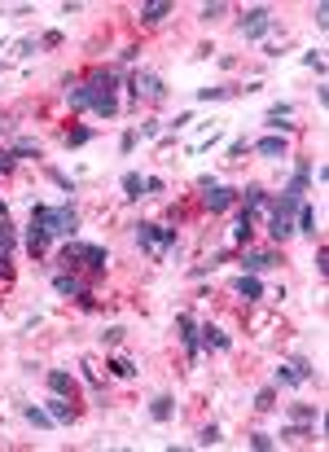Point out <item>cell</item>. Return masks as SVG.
<instances>
[{
    "label": "cell",
    "instance_id": "9",
    "mask_svg": "<svg viewBox=\"0 0 329 452\" xmlns=\"http://www.w3.org/2000/svg\"><path fill=\"white\" fill-rule=\"evenodd\" d=\"M233 203H237V189H228V185H206V189H202V207H206L211 215H224Z\"/></svg>",
    "mask_w": 329,
    "mask_h": 452
},
{
    "label": "cell",
    "instance_id": "30",
    "mask_svg": "<svg viewBox=\"0 0 329 452\" xmlns=\"http://www.w3.org/2000/svg\"><path fill=\"white\" fill-rule=\"evenodd\" d=\"M13 167H18V158H13V149L0 145V176H13Z\"/></svg>",
    "mask_w": 329,
    "mask_h": 452
},
{
    "label": "cell",
    "instance_id": "39",
    "mask_svg": "<svg viewBox=\"0 0 329 452\" xmlns=\"http://www.w3.org/2000/svg\"><path fill=\"white\" fill-rule=\"evenodd\" d=\"M316 273H321V277H325V273H329V250H325V246H321V250H316Z\"/></svg>",
    "mask_w": 329,
    "mask_h": 452
},
{
    "label": "cell",
    "instance_id": "10",
    "mask_svg": "<svg viewBox=\"0 0 329 452\" xmlns=\"http://www.w3.org/2000/svg\"><path fill=\"white\" fill-rule=\"evenodd\" d=\"M176 329H180V343H185V356L197 360V351H202V343H197V321L180 312V316H176Z\"/></svg>",
    "mask_w": 329,
    "mask_h": 452
},
{
    "label": "cell",
    "instance_id": "17",
    "mask_svg": "<svg viewBox=\"0 0 329 452\" xmlns=\"http://www.w3.org/2000/svg\"><path fill=\"white\" fill-rule=\"evenodd\" d=\"M48 417H53V422H75V399H66V395H53L48 399Z\"/></svg>",
    "mask_w": 329,
    "mask_h": 452
},
{
    "label": "cell",
    "instance_id": "25",
    "mask_svg": "<svg viewBox=\"0 0 329 452\" xmlns=\"http://www.w3.org/2000/svg\"><path fill=\"white\" fill-rule=\"evenodd\" d=\"M290 114H294V106H290V102L272 106V110H268V128H272V132H286V128H281V119H290Z\"/></svg>",
    "mask_w": 329,
    "mask_h": 452
},
{
    "label": "cell",
    "instance_id": "37",
    "mask_svg": "<svg viewBox=\"0 0 329 452\" xmlns=\"http://www.w3.org/2000/svg\"><path fill=\"white\" fill-rule=\"evenodd\" d=\"M246 149H251V141H246V137H237L233 145H228V158H237V154H246Z\"/></svg>",
    "mask_w": 329,
    "mask_h": 452
},
{
    "label": "cell",
    "instance_id": "38",
    "mask_svg": "<svg viewBox=\"0 0 329 452\" xmlns=\"http://www.w3.org/2000/svg\"><path fill=\"white\" fill-rule=\"evenodd\" d=\"M224 9H228V5H220V0H216V5H202V18L211 22V18H220V13H224Z\"/></svg>",
    "mask_w": 329,
    "mask_h": 452
},
{
    "label": "cell",
    "instance_id": "27",
    "mask_svg": "<svg viewBox=\"0 0 329 452\" xmlns=\"http://www.w3.org/2000/svg\"><path fill=\"white\" fill-rule=\"evenodd\" d=\"M150 413H154V422H167V417H172V395H154L150 399Z\"/></svg>",
    "mask_w": 329,
    "mask_h": 452
},
{
    "label": "cell",
    "instance_id": "3",
    "mask_svg": "<svg viewBox=\"0 0 329 452\" xmlns=\"http://www.w3.org/2000/svg\"><path fill=\"white\" fill-rule=\"evenodd\" d=\"M53 246V224H48V207L36 203L31 207V224H27V250L31 255H44V250Z\"/></svg>",
    "mask_w": 329,
    "mask_h": 452
},
{
    "label": "cell",
    "instance_id": "41",
    "mask_svg": "<svg viewBox=\"0 0 329 452\" xmlns=\"http://www.w3.org/2000/svg\"><path fill=\"white\" fill-rule=\"evenodd\" d=\"M251 444H255L259 452H268V448H272V434H251Z\"/></svg>",
    "mask_w": 329,
    "mask_h": 452
},
{
    "label": "cell",
    "instance_id": "15",
    "mask_svg": "<svg viewBox=\"0 0 329 452\" xmlns=\"http://www.w3.org/2000/svg\"><path fill=\"white\" fill-rule=\"evenodd\" d=\"M233 290L246 299V303H255V299H263V281H259V277H251V273H241V277L233 281Z\"/></svg>",
    "mask_w": 329,
    "mask_h": 452
},
{
    "label": "cell",
    "instance_id": "5",
    "mask_svg": "<svg viewBox=\"0 0 329 452\" xmlns=\"http://www.w3.org/2000/svg\"><path fill=\"white\" fill-rule=\"evenodd\" d=\"M127 88H132V97H145V102H162V97H167V88H162V79L158 75H150V71H141V75H132L127 79Z\"/></svg>",
    "mask_w": 329,
    "mask_h": 452
},
{
    "label": "cell",
    "instance_id": "36",
    "mask_svg": "<svg viewBox=\"0 0 329 452\" xmlns=\"http://www.w3.org/2000/svg\"><path fill=\"white\" fill-rule=\"evenodd\" d=\"M224 88H197V102H220Z\"/></svg>",
    "mask_w": 329,
    "mask_h": 452
},
{
    "label": "cell",
    "instance_id": "16",
    "mask_svg": "<svg viewBox=\"0 0 329 452\" xmlns=\"http://www.w3.org/2000/svg\"><path fill=\"white\" fill-rule=\"evenodd\" d=\"M48 391H53V395H66V399H75V378L71 374H66V369H53V374H48Z\"/></svg>",
    "mask_w": 329,
    "mask_h": 452
},
{
    "label": "cell",
    "instance_id": "31",
    "mask_svg": "<svg viewBox=\"0 0 329 452\" xmlns=\"http://www.w3.org/2000/svg\"><path fill=\"white\" fill-rule=\"evenodd\" d=\"M272 399H276V391H272V387H263V391L255 395V409H263V413H268V409H276Z\"/></svg>",
    "mask_w": 329,
    "mask_h": 452
},
{
    "label": "cell",
    "instance_id": "40",
    "mask_svg": "<svg viewBox=\"0 0 329 452\" xmlns=\"http://www.w3.org/2000/svg\"><path fill=\"white\" fill-rule=\"evenodd\" d=\"M136 137H145V141L158 137V123H154V119H150V123H141V128H136Z\"/></svg>",
    "mask_w": 329,
    "mask_h": 452
},
{
    "label": "cell",
    "instance_id": "26",
    "mask_svg": "<svg viewBox=\"0 0 329 452\" xmlns=\"http://www.w3.org/2000/svg\"><path fill=\"white\" fill-rule=\"evenodd\" d=\"M106 369H110V374H114V378H136V364H132V360H127V356H114V360H110V364H106Z\"/></svg>",
    "mask_w": 329,
    "mask_h": 452
},
{
    "label": "cell",
    "instance_id": "28",
    "mask_svg": "<svg viewBox=\"0 0 329 452\" xmlns=\"http://www.w3.org/2000/svg\"><path fill=\"white\" fill-rule=\"evenodd\" d=\"M27 422H31V426H40V430H44V426H57L53 417H48V409H36V404L27 409Z\"/></svg>",
    "mask_w": 329,
    "mask_h": 452
},
{
    "label": "cell",
    "instance_id": "12",
    "mask_svg": "<svg viewBox=\"0 0 329 452\" xmlns=\"http://www.w3.org/2000/svg\"><path fill=\"white\" fill-rule=\"evenodd\" d=\"M197 343H202V347H216V351H228V347H233V338H228L220 325H197Z\"/></svg>",
    "mask_w": 329,
    "mask_h": 452
},
{
    "label": "cell",
    "instance_id": "19",
    "mask_svg": "<svg viewBox=\"0 0 329 452\" xmlns=\"http://www.w3.org/2000/svg\"><path fill=\"white\" fill-rule=\"evenodd\" d=\"M251 149H255V154H263V158H286V137H263Z\"/></svg>",
    "mask_w": 329,
    "mask_h": 452
},
{
    "label": "cell",
    "instance_id": "21",
    "mask_svg": "<svg viewBox=\"0 0 329 452\" xmlns=\"http://www.w3.org/2000/svg\"><path fill=\"white\" fill-rule=\"evenodd\" d=\"M167 13H172L167 0H154V5H141V22H145V27H154V22L167 18Z\"/></svg>",
    "mask_w": 329,
    "mask_h": 452
},
{
    "label": "cell",
    "instance_id": "13",
    "mask_svg": "<svg viewBox=\"0 0 329 452\" xmlns=\"http://www.w3.org/2000/svg\"><path fill=\"white\" fill-rule=\"evenodd\" d=\"M66 106H71V110H92L88 83H79V79H66Z\"/></svg>",
    "mask_w": 329,
    "mask_h": 452
},
{
    "label": "cell",
    "instance_id": "11",
    "mask_svg": "<svg viewBox=\"0 0 329 452\" xmlns=\"http://www.w3.org/2000/svg\"><path fill=\"white\" fill-rule=\"evenodd\" d=\"M272 263H276V255H272V250H246V259H241V273L259 277V273H268Z\"/></svg>",
    "mask_w": 329,
    "mask_h": 452
},
{
    "label": "cell",
    "instance_id": "1",
    "mask_svg": "<svg viewBox=\"0 0 329 452\" xmlns=\"http://www.w3.org/2000/svg\"><path fill=\"white\" fill-rule=\"evenodd\" d=\"M84 83H88V97H92V114L114 119V114H119V97H114V88H119V71H114V66H97Z\"/></svg>",
    "mask_w": 329,
    "mask_h": 452
},
{
    "label": "cell",
    "instance_id": "14",
    "mask_svg": "<svg viewBox=\"0 0 329 452\" xmlns=\"http://www.w3.org/2000/svg\"><path fill=\"white\" fill-rule=\"evenodd\" d=\"M237 198H241V211H246V215H255V211H263V207H268V193H263L259 185H246Z\"/></svg>",
    "mask_w": 329,
    "mask_h": 452
},
{
    "label": "cell",
    "instance_id": "24",
    "mask_svg": "<svg viewBox=\"0 0 329 452\" xmlns=\"http://www.w3.org/2000/svg\"><path fill=\"white\" fill-rule=\"evenodd\" d=\"M123 198H132V203H136V198H145V180H141V172H127V176H123Z\"/></svg>",
    "mask_w": 329,
    "mask_h": 452
},
{
    "label": "cell",
    "instance_id": "22",
    "mask_svg": "<svg viewBox=\"0 0 329 452\" xmlns=\"http://www.w3.org/2000/svg\"><path fill=\"white\" fill-rule=\"evenodd\" d=\"M57 263H62V273H75V268L84 263V246H79V242H71V246H66L62 255H57Z\"/></svg>",
    "mask_w": 329,
    "mask_h": 452
},
{
    "label": "cell",
    "instance_id": "8",
    "mask_svg": "<svg viewBox=\"0 0 329 452\" xmlns=\"http://www.w3.org/2000/svg\"><path fill=\"white\" fill-rule=\"evenodd\" d=\"M48 224H53V238H75L79 228V211L66 203V207H48Z\"/></svg>",
    "mask_w": 329,
    "mask_h": 452
},
{
    "label": "cell",
    "instance_id": "4",
    "mask_svg": "<svg viewBox=\"0 0 329 452\" xmlns=\"http://www.w3.org/2000/svg\"><path fill=\"white\" fill-rule=\"evenodd\" d=\"M53 290L62 299H79V303H92V286L88 281H79L75 273H53Z\"/></svg>",
    "mask_w": 329,
    "mask_h": 452
},
{
    "label": "cell",
    "instance_id": "32",
    "mask_svg": "<svg viewBox=\"0 0 329 452\" xmlns=\"http://www.w3.org/2000/svg\"><path fill=\"white\" fill-rule=\"evenodd\" d=\"M197 444H202V448L220 444V426H202V434H197Z\"/></svg>",
    "mask_w": 329,
    "mask_h": 452
},
{
    "label": "cell",
    "instance_id": "29",
    "mask_svg": "<svg viewBox=\"0 0 329 452\" xmlns=\"http://www.w3.org/2000/svg\"><path fill=\"white\" fill-rule=\"evenodd\" d=\"M88 141H92V128H71V132H66V145H71V149L75 145H88Z\"/></svg>",
    "mask_w": 329,
    "mask_h": 452
},
{
    "label": "cell",
    "instance_id": "20",
    "mask_svg": "<svg viewBox=\"0 0 329 452\" xmlns=\"http://www.w3.org/2000/svg\"><path fill=\"white\" fill-rule=\"evenodd\" d=\"M106 263H110V255H106V246H84V268L97 277V273H106Z\"/></svg>",
    "mask_w": 329,
    "mask_h": 452
},
{
    "label": "cell",
    "instance_id": "43",
    "mask_svg": "<svg viewBox=\"0 0 329 452\" xmlns=\"http://www.w3.org/2000/svg\"><path fill=\"white\" fill-rule=\"evenodd\" d=\"M9 132H13V123L5 119V114H0V137H9Z\"/></svg>",
    "mask_w": 329,
    "mask_h": 452
},
{
    "label": "cell",
    "instance_id": "42",
    "mask_svg": "<svg viewBox=\"0 0 329 452\" xmlns=\"http://www.w3.org/2000/svg\"><path fill=\"white\" fill-rule=\"evenodd\" d=\"M0 277H5V281L13 277V268H9V255H0Z\"/></svg>",
    "mask_w": 329,
    "mask_h": 452
},
{
    "label": "cell",
    "instance_id": "34",
    "mask_svg": "<svg viewBox=\"0 0 329 452\" xmlns=\"http://www.w3.org/2000/svg\"><path fill=\"white\" fill-rule=\"evenodd\" d=\"M290 417H299V422H316V409H312V404H294Z\"/></svg>",
    "mask_w": 329,
    "mask_h": 452
},
{
    "label": "cell",
    "instance_id": "35",
    "mask_svg": "<svg viewBox=\"0 0 329 452\" xmlns=\"http://www.w3.org/2000/svg\"><path fill=\"white\" fill-rule=\"evenodd\" d=\"M119 149H123V154H132V149H136V128H127V132H123V141H119Z\"/></svg>",
    "mask_w": 329,
    "mask_h": 452
},
{
    "label": "cell",
    "instance_id": "23",
    "mask_svg": "<svg viewBox=\"0 0 329 452\" xmlns=\"http://www.w3.org/2000/svg\"><path fill=\"white\" fill-rule=\"evenodd\" d=\"M44 149H40V141H31V137H18L13 141V158H40Z\"/></svg>",
    "mask_w": 329,
    "mask_h": 452
},
{
    "label": "cell",
    "instance_id": "2",
    "mask_svg": "<svg viewBox=\"0 0 329 452\" xmlns=\"http://www.w3.org/2000/svg\"><path fill=\"white\" fill-rule=\"evenodd\" d=\"M136 242L150 259H167V250H176V228H162V224H136Z\"/></svg>",
    "mask_w": 329,
    "mask_h": 452
},
{
    "label": "cell",
    "instance_id": "7",
    "mask_svg": "<svg viewBox=\"0 0 329 452\" xmlns=\"http://www.w3.org/2000/svg\"><path fill=\"white\" fill-rule=\"evenodd\" d=\"M241 36L246 40H263V36H268V27H272V18H268V9H263V5H255V9H246L241 13Z\"/></svg>",
    "mask_w": 329,
    "mask_h": 452
},
{
    "label": "cell",
    "instance_id": "33",
    "mask_svg": "<svg viewBox=\"0 0 329 452\" xmlns=\"http://www.w3.org/2000/svg\"><path fill=\"white\" fill-rule=\"evenodd\" d=\"M102 343H106V347H119V343H123V325H110V329L102 334Z\"/></svg>",
    "mask_w": 329,
    "mask_h": 452
},
{
    "label": "cell",
    "instance_id": "18",
    "mask_svg": "<svg viewBox=\"0 0 329 452\" xmlns=\"http://www.w3.org/2000/svg\"><path fill=\"white\" fill-rule=\"evenodd\" d=\"M294 220H299V228H294V233H307V238H316V207H312V203H299Z\"/></svg>",
    "mask_w": 329,
    "mask_h": 452
},
{
    "label": "cell",
    "instance_id": "6",
    "mask_svg": "<svg viewBox=\"0 0 329 452\" xmlns=\"http://www.w3.org/2000/svg\"><path fill=\"white\" fill-rule=\"evenodd\" d=\"M312 378V360L307 356H294L290 364H281V369H276V387H303V382Z\"/></svg>",
    "mask_w": 329,
    "mask_h": 452
}]
</instances>
